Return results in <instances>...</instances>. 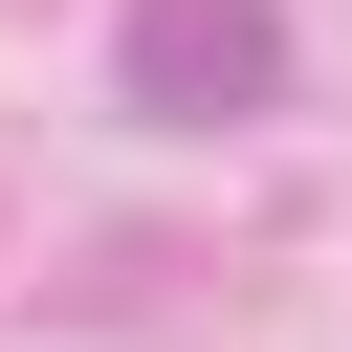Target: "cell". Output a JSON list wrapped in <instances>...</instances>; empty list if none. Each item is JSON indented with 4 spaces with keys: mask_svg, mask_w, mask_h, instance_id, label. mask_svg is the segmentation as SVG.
<instances>
[{
    "mask_svg": "<svg viewBox=\"0 0 352 352\" xmlns=\"http://www.w3.org/2000/svg\"><path fill=\"white\" fill-rule=\"evenodd\" d=\"M110 66H132V110L198 132V110H264V88H286V22H264V0H154Z\"/></svg>",
    "mask_w": 352,
    "mask_h": 352,
    "instance_id": "6da1fadb",
    "label": "cell"
}]
</instances>
